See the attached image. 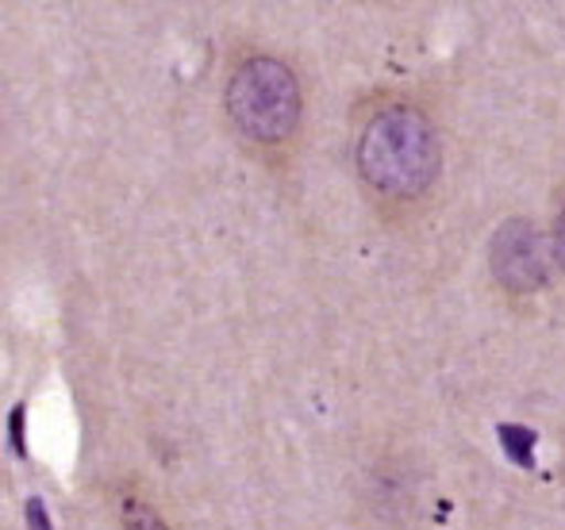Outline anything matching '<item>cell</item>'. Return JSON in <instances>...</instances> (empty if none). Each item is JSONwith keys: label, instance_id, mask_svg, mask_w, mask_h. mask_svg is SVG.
Listing matches in <instances>:
<instances>
[{"label": "cell", "instance_id": "cell-4", "mask_svg": "<svg viewBox=\"0 0 565 530\" xmlns=\"http://www.w3.org/2000/svg\"><path fill=\"white\" fill-rule=\"evenodd\" d=\"M500 442H504V454L512 457L520 469H535V446H539V434L531 426L520 423H500Z\"/></svg>", "mask_w": 565, "mask_h": 530}, {"label": "cell", "instance_id": "cell-7", "mask_svg": "<svg viewBox=\"0 0 565 530\" xmlns=\"http://www.w3.org/2000/svg\"><path fill=\"white\" fill-rule=\"evenodd\" d=\"M23 519H28V530H54L51 516H46V508H43V500H39V496H31V500H28V508H23Z\"/></svg>", "mask_w": 565, "mask_h": 530}, {"label": "cell", "instance_id": "cell-6", "mask_svg": "<svg viewBox=\"0 0 565 530\" xmlns=\"http://www.w3.org/2000/svg\"><path fill=\"white\" fill-rule=\"evenodd\" d=\"M23 423H28V403H15L12 419H8V434H12V450H15V454L28 457V431H23Z\"/></svg>", "mask_w": 565, "mask_h": 530}, {"label": "cell", "instance_id": "cell-1", "mask_svg": "<svg viewBox=\"0 0 565 530\" xmlns=\"http://www.w3.org/2000/svg\"><path fill=\"white\" fill-rule=\"evenodd\" d=\"M358 170L385 196H419L439 173V139L408 105L381 108L358 139Z\"/></svg>", "mask_w": 565, "mask_h": 530}, {"label": "cell", "instance_id": "cell-8", "mask_svg": "<svg viewBox=\"0 0 565 530\" xmlns=\"http://www.w3.org/2000/svg\"><path fill=\"white\" fill-rule=\"evenodd\" d=\"M554 255H558V262L565 269V208H562V216H558V227H554Z\"/></svg>", "mask_w": 565, "mask_h": 530}, {"label": "cell", "instance_id": "cell-5", "mask_svg": "<svg viewBox=\"0 0 565 530\" xmlns=\"http://www.w3.org/2000/svg\"><path fill=\"white\" fill-rule=\"evenodd\" d=\"M124 523H127V530H166L162 519H158L150 508H142V504H127V508H124Z\"/></svg>", "mask_w": 565, "mask_h": 530}, {"label": "cell", "instance_id": "cell-2", "mask_svg": "<svg viewBox=\"0 0 565 530\" xmlns=\"http://www.w3.org/2000/svg\"><path fill=\"white\" fill-rule=\"evenodd\" d=\"M227 112L235 128L258 142L289 139L300 120V89L277 58H250L227 85Z\"/></svg>", "mask_w": 565, "mask_h": 530}, {"label": "cell", "instance_id": "cell-3", "mask_svg": "<svg viewBox=\"0 0 565 530\" xmlns=\"http://www.w3.org/2000/svg\"><path fill=\"white\" fill-rule=\"evenodd\" d=\"M492 273L504 289L512 292H535L546 284V255L543 239L527 219H508L489 247Z\"/></svg>", "mask_w": 565, "mask_h": 530}]
</instances>
